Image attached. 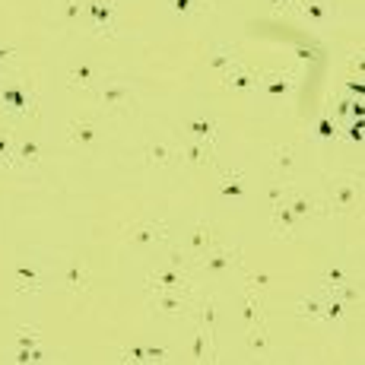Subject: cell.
<instances>
[{"label": "cell", "instance_id": "cell-31", "mask_svg": "<svg viewBox=\"0 0 365 365\" xmlns=\"http://www.w3.org/2000/svg\"><path fill=\"white\" fill-rule=\"evenodd\" d=\"M93 76H96V64H80V67H73V70H70V76H67V86H70V89H89V83H93Z\"/></svg>", "mask_w": 365, "mask_h": 365}, {"label": "cell", "instance_id": "cell-42", "mask_svg": "<svg viewBox=\"0 0 365 365\" xmlns=\"http://www.w3.org/2000/svg\"><path fill=\"white\" fill-rule=\"evenodd\" d=\"M346 93L353 96V99H362V96H365V86H362V80H359V76H353V80L346 83Z\"/></svg>", "mask_w": 365, "mask_h": 365}, {"label": "cell", "instance_id": "cell-9", "mask_svg": "<svg viewBox=\"0 0 365 365\" xmlns=\"http://www.w3.org/2000/svg\"><path fill=\"white\" fill-rule=\"evenodd\" d=\"M165 235H168V226L163 220H137L128 226V242L133 248H150L153 242H159Z\"/></svg>", "mask_w": 365, "mask_h": 365}, {"label": "cell", "instance_id": "cell-28", "mask_svg": "<svg viewBox=\"0 0 365 365\" xmlns=\"http://www.w3.org/2000/svg\"><path fill=\"white\" fill-rule=\"evenodd\" d=\"M216 130H220V121H216V118H191V121H187V133H191L194 140H207V143H213Z\"/></svg>", "mask_w": 365, "mask_h": 365}, {"label": "cell", "instance_id": "cell-5", "mask_svg": "<svg viewBox=\"0 0 365 365\" xmlns=\"http://www.w3.org/2000/svg\"><path fill=\"white\" fill-rule=\"evenodd\" d=\"M229 267H242V248H238V245H220V242H213L207 255H200L197 261L191 264V270L207 273V277H222Z\"/></svg>", "mask_w": 365, "mask_h": 365}, {"label": "cell", "instance_id": "cell-8", "mask_svg": "<svg viewBox=\"0 0 365 365\" xmlns=\"http://www.w3.org/2000/svg\"><path fill=\"white\" fill-rule=\"evenodd\" d=\"M61 279H64V289L70 296H86V292L93 289V270H89V264L80 261V257H70L64 264Z\"/></svg>", "mask_w": 365, "mask_h": 365}, {"label": "cell", "instance_id": "cell-13", "mask_svg": "<svg viewBox=\"0 0 365 365\" xmlns=\"http://www.w3.org/2000/svg\"><path fill=\"white\" fill-rule=\"evenodd\" d=\"M220 194L229 200H248L251 197V185L248 175L238 172V168H220Z\"/></svg>", "mask_w": 365, "mask_h": 365}, {"label": "cell", "instance_id": "cell-27", "mask_svg": "<svg viewBox=\"0 0 365 365\" xmlns=\"http://www.w3.org/2000/svg\"><path fill=\"white\" fill-rule=\"evenodd\" d=\"M312 137L318 140L321 146H331L336 137H340V121L331 115H321L318 121H314V128H312Z\"/></svg>", "mask_w": 365, "mask_h": 365}, {"label": "cell", "instance_id": "cell-2", "mask_svg": "<svg viewBox=\"0 0 365 365\" xmlns=\"http://www.w3.org/2000/svg\"><path fill=\"white\" fill-rule=\"evenodd\" d=\"M362 197V178L359 172H343V175H327L324 178V213L331 216H346L356 210Z\"/></svg>", "mask_w": 365, "mask_h": 365}, {"label": "cell", "instance_id": "cell-38", "mask_svg": "<svg viewBox=\"0 0 365 365\" xmlns=\"http://www.w3.org/2000/svg\"><path fill=\"white\" fill-rule=\"evenodd\" d=\"M48 356L41 353L38 346L35 349H29V353H26V349H16V356H13V362H19V365H29V362H45Z\"/></svg>", "mask_w": 365, "mask_h": 365}, {"label": "cell", "instance_id": "cell-3", "mask_svg": "<svg viewBox=\"0 0 365 365\" xmlns=\"http://www.w3.org/2000/svg\"><path fill=\"white\" fill-rule=\"evenodd\" d=\"M187 283V255L181 248L168 251V261L146 277L143 292H165V289H181Z\"/></svg>", "mask_w": 365, "mask_h": 365}, {"label": "cell", "instance_id": "cell-43", "mask_svg": "<svg viewBox=\"0 0 365 365\" xmlns=\"http://www.w3.org/2000/svg\"><path fill=\"white\" fill-rule=\"evenodd\" d=\"M349 102H353V96H343V99H336V115H340V118H349Z\"/></svg>", "mask_w": 365, "mask_h": 365}, {"label": "cell", "instance_id": "cell-17", "mask_svg": "<svg viewBox=\"0 0 365 365\" xmlns=\"http://www.w3.org/2000/svg\"><path fill=\"white\" fill-rule=\"evenodd\" d=\"M67 140L83 146V150H93V146L99 143V128H96V121H89V118H73V121L67 124Z\"/></svg>", "mask_w": 365, "mask_h": 365}, {"label": "cell", "instance_id": "cell-34", "mask_svg": "<svg viewBox=\"0 0 365 365\" xmlns=\"http://www.w3.org/2000/svg\"><path fill=\"white\" fill-rule=\"evenodd\" d=\"M13 150H16V140L10 130H0V168H13Z\"/></svg>", "mask_w": 365, "mask_h": 365}, {"label": "cell", "instance_id": "cell-35", "mask_svg": "<svg viewBox=\"0 0 365 365\" xmlns=\"http://www.w3.org/2000/svg\"><path fill=\"white\" fill-rule=\"evenodd\" d=\"M118 362H146V343H130L115 353Z\"/></svg>", "mask_w": 365, "mask_h": 365}, {"label": "cell", "instance_id": "cell-1", "mask_svg": "<svg viewBox=\"0 0 365 365\" xmlns=\"http://www.w3.org/2000/svg\"><path fill=\"white\" fill-rule=\"evenodd\" d=\"M0 118L6 124L38 118V96H35V86L29 80H19V76L0 80Z\"/></svg>", "mask_w": 365, "mask_h": 365}, {"label": "cell", "instance_id": "cell-36", "mask_svg": "<svg viewBox=\"0 0 365 365\" xmlns=\"http://www.w3.org/2000/svg\"><path fill=\"white\" fill-rule=\"evenodd\" d=\"M80 16H83V0H61V19L67 26L80 23Z\"/></svg>", "mask_w": 365, "mask_h": 365}, {"label": "cell", "instance_id": "cell-7", "mask_svg": "<svg viewBox=\"0 0 365 365\" xmlns=\"http://www.w3.org/2000/svg\"><path fill=\"white\" fill-rule=\"evenodd\" d=\"M296 83H299V70H273V73H261L257 89L264 96H270V99H286V96H292Z\"/></svg>", "mask_w": 365, "mask_h": 365}, {"label": "cell", "instance_id": "cell-40", "mask_svg": "<svg viewBox=\"0 0 365 365\" xmlns=\"http://www.w3.org/2000/svg\"><path fill=\"white\" fill-rule=\"evenodd\" d=\"M197 6H203L200 0H172V10H178L181 16H191V13L197 10Z\"/></svg>", "mask_w": 365, "mask_h": 365}, {"label": "cell", "instance_id": "cell-6", "mask_svg": "<svg viewBox=\"0 0 365 365\" xmlns=\"http://www.w3.org/2000/svg\"><path fill=\"white\" fill-rule=\"evenodd\" d=\"M89 13V23H93V32L102 35V38H115L118 35V19H115V10H118V0H83Z\"/></svg>", "mask_w": 365, "mask_h": 365}, {"label": "cell", "instance_id": "cell-21", "mask_svg": "<svg viewBox=\"0 0 365 365\" xmlns=\"http://www.w3.org/2000/svg\"><path fill=\"white\" fill-rule=\"evenodd\" d=\"M235 64H238V51H235V45L216 41L213 51H210V70H213V73H220V76H226Z\"/></svg>", "mask_w": 365, "mask_h": 365}, {"label": "cell", "instance_id": "cell-4", "mask_svg": "<svg viewBox=\"0 0 365 365\" xmlns=\"http://www.w3.org/2000/svg\"><path fill=\"white\" fill-rule=\"evenodd\" d=\"M146 302L156 314L163 318H181V314L194 312V302H197V292L191 289V283H185L181 289H165V292H146Z\"/></svg>", "mask_w": 365, "mask_h": 365}, {"label": "cell", "instance_id": "cell-39", "mask_svg": "<svg viewBox=\"0 0 365 365\" xmlns=\"http://www.w3.org/2000/svg\"><path fill=\"white\" fill-rule=\"evenodd\" d=\"M340 137L353 140V143H362V118H356L353 124H346V128H340Z\"/></svg>", "mask_w": 365, "mask_h": 365}, {"label": "cell", "instance_id": "cell-29", "mask_svg": "<svg viewBox=\"0 0 365 365\" xmlns=\"http://www.w3.org/2000/svg\"><path fill=\"white\" fill-rule=\"evenodd\" d=\"M245 343H248V349H251L255 356H267V353H270V336H267V324L248 327V336H245Z\"/></svg>", "mask_w": 365, "mask_h": 365}, {"label": "cell", "instance_id": "cell-20", "mask_svg": "<svg viewBox=\"0 0 365 365\" xmlns=\"http://www.w3.org/2000/svg\"><path fill=\"white\" fill-rule=\"evenodd\" d=\"M324 292V308H321V321L324 324H334V327H340V324H346V314H349V305L343 302L336 292L331 289H321Z\"/></svg>", "mask_w": 365, "mask_h": 365}, {"label": "cell", "instance_id": "cell-47", "mask_svg": "<svg viewBox=\"0 0 365 365\" xmlns=\"http://www.w3.org/2000/svg\"><path fill=\"white\" fill-rule=\"evenodd\" d=\"M16 58V48H0V61H13Z\"/></svg>", "mask_w": 365, "mask_h": 365}, {"label": "cell", "instance_id": "cell-30", "mask_svg": "<svg viewBox=\"0 0 365 365\" xmlns=\"http://www.w3.org/2000/svg\"><path fill=\"white\" fill-rule=\"evenodd\" d=\"M321 279H324V289H340L343 283H349V279H353V273H349L346 264H334V267H327Z\"/></svg>", "mask_w": 365, "mask_h": 365}, {"label": "cell", "instance_id": "cell-41", "mask_svg": "<svg viewBox=\"0 0 365 365\" xmlns=\"http://www.w3.org/2000/svg\"><path fill=\"white\" fill-rule=\"evenodd\" d=\"M168 356L165 346H146V362H168Z\"/></svg>", "mask_w": 365, "mask_h": 365}, {"label": "cell", "instance_id": "cell-23", "mask_svg": "<svg viewBox=\"0 0 365 365\" xmlns=\"http://www.w3.org/2000/svg\"><path fill=\"white\" fill-rule=\"evenodd\" d=\"M96 96H99V102H102L108 111H121V108H128V105L133 102L130 89L124 86V83H111V86H102Z\"/></svg>", "mask_w": 365, "mask_h": 365}, {"label": "cell", "instance_id": "cell-14", "mask_svg": "<svg viewBox=\"0 0 365 365\" xmlns=\"http://www.w3.org/2000/svg\"><path fill=\"white\" fill-rule=\"evenodd\" d=\"M257 80H261V73H257V70H248V67L235 64V67L220 80V86H222V89H232V93H238V96H245V93H255V89H257Z\"/></svg>", "mask_w": 365, "mask_h": 365}, {"label": "cell", "instance_id": "cell-24", "mask_svg": "<svg viewBox=\"0 0 365 365\" xmlns=\"http://www.w3.org/2000/svg\"><path fill=\"white\" fill-rule=\"evenodd\" d=\"M41 163V143L32 137H23L13 150V168H32Z\"/></svg>", "mask_w": 365, "mask_h": 365}, {"label": "cell", "instance_id": "cell-18", "mask_svg": "<svg viewBox=\"0 0 365 365\" xmlns=\"http://www.w3.org/2000/svg\"><path fill=\"white\" fill-rule=\"evenodd\" d=\"M181 159H185L191 168H203V165H213L216 156H213V143H207V140H187L185 146H181Z\"/></svg>", "mask_w": 365, "mask_h": 365}, {"label": "cell", "instance_id": "cell-44", "mask_svg": "<svg viewBox=\"0 0 365 365\" xmlns=\"http://www.w3.org/2000/svg\"><path fill=\"white\" fill-rule=\"evenodd\" d=\"M270 4V10L273 13H286V10H292V0H267Z\"/></svg>", "mask_w": 365, "mask_h": 365}, {"label": "cell", "instance_id": "cell-22", "mask_svg": "<svg viewBox=\"0 0 365 365\" xmlns=\"http://www.w3.org/2000/svg\"><path fill=\"white\" fill-rule=\"evenodd\" d=\"M286 203H289V210L296 213V220H314V216H321L324 213V207H321L314 197H308V194H296L289 187V194H286Z\"/></svg>", "mask_w": 365, "mask_h": 365}, {"label": "cell", "instance_id": "cell-11", "mask_svg": "<svg viewBox=\"0 0 365 365\" xmlns=\"http://www.w3.org/2000/svg\"><path fill=\"white\" fill-rule=\"evenodd\" d=\"M270 165H273V178L289 181L299 172V153L292 143H279L270 150Z\"/></svg>", "mask_w": 365, "mask_h": 365}, {"label": "cell", "instance_id": "cell-32", "mask_svg": "<svg viewBox=\"0 0 365 365\" xmlns=\"http://www.w3.org/2000/svg\"><path fill=\"white\" fill-rule=\"evenodd\" d=\"M321 308H324V292L312 296V299H302L296 305V314L299 318H308V321H321Z\"/></svg>", "mask_w": 365, "mask_h": 365}, {"label": "cell", "instance_id": "cell-33", "mask_svg": "<svg viewBox=\"0 0 365 365\" xmlns=\"http://www.w3.org/2000/svg\"><path fill=\"white\" fill-rule=\"evenodd\" d=\"M38 340H41L38 327H35V324H23V327H19V334H16V349H26V353H29V349L38 346Z\"/></svg>", "mask_w": 365, "mask_h": 365}, {"label": "cell", "instance_id": "cell-46", "mask_svg": "<svg viewBox=\"0 0 365 365\" xmlns=\"http://www.w3.org/2000/svg\"><path fill=\"white\" fill-rule=\"evenodd\" d=\"M349 70H353V73L362 80V54H359V51H356V54H353V61H349Z\"/></svg>", "mask_w": 365, "mask_h": 365}, {"label": "cell", "instance_id": "cell-45", "mask_svg": "<svg viewBox=\"0 0 365 365\" xmlns=\"http://www.w3.org/2000/svg\"><path fill=\"white\" fill-rule=\"evenodd\" d=\"M296 58H299V61H308V64H312V61L318 58V54H314L312 48H305V45H302V48H296Z\"/></svg>", "mask_w": 365, "mask_h": 365}, {"label": "cell", "instance_id": "cell-15", "mask_svg": "<svg viewBox=\"0 0 365 365\" xmlns=\"http://www.w3.org/2000/svg\"><path fill=\"white\" fill-rule=\"evenodd\" d=\"M13 277H16V292H26V296H35L41 289V283H45V270L35 267L32 261H19Z\"/></svg>", "mask_w": 365, "mask_h": 365}, {"label": "cell", "instance_id": "cell-25", "mask_svg": "<svg viewBox=\"0 0 365 365\" xmlns=\"http://www.w3.org/2000/svg\"><path fill=\"white\" fill-rule=\"evenodd\" d=\"M197 324L207 331L210 336H216V327H220V305H216V299L213 296H197Z\"/></svg>", "mask_w": 365, "mask_h": 365}, {"label": "cell", "instance_id": "cell-12", "mask_svg": "<svg viewBox=\"0 0 365 365\" xmlns=\"http://www.w3.org/2000/svg\"><path fill=\"white\" fill-rule=\"evenodd\" d=\"M292 10H299L314 26H331L340 16V10H336L331 0H292Z\"/></svg>", "mask_w": 365, "mask_h": 365}, {"label": "cell", "instance_id": "cell-10", "mask_svg": "<svg viewBox=\"0 0 365 365\" xmlns=\"http://www.w3.org/2000/svg\"><path fill=\"white\" fill-rule=\"evenodd\" d=\"M213 242H216V235H213V226H210V220H197V222H194V229L187 232L185 245H181V251H185L187 261L194 264L200 255H207Z\"/></svg>", "mask_w": 365, "mask_h": 365}, {"label": "cell", "instance_id": "cell-26", "mask_svg": "<svg viewBox=\"0 0 365 365\" xmlns=\"http://www.w3.org/2000/svg\"><path fill=\"white\" fill-rule=\"evenodd\" d=\"M242 321H245V327H261V324H264V308H261V299L255 296V289H251V286H245Z\"/></svg>", "mask_w": 365, "mask_h": 365}, {"label": "cell", "instance_id": "cell-19", "mask_svg": "<svg viewBox=\"0 0 365 365\" xmlns=\"http://www.w3.org/2000/svg\"><path fill=\"white\" fill-rule=\"evenodd\" d=\"M178 159H181V150L172 143H165V140L146 146V165L150 168H168V165L178 163Z\"/></svg>", "mask_w": 365, "mask_h": 365}, {"label": "cell", "instance_id": "cell-16", "mask_svg": "<svg viewBox=\"0 0 365 365\" xmlns=\"http://www.w3.org/2000/svg\"><path fill=\"white\" fill-rule=\"evenodd\" d=\"M270 220H273V229H277V238H283V242H292V238H296L299 220H296V213L289 210V203H286V200L273 203V207H270Z\"/></svg>", "mask_w": 365, "mask_h": 365}, {"label": "cell", "instance_id": "cell-37", "mask_svg": "<svg viewBox=\"0 0 365 365\" xmlns=\"http://www.w3.org/2000/svg\"><path fill=\"white\" fill-rule=\"evenodd\" d=\"M286 194H289V185L286 181H279V178H273L270 185H267V203H279V200H286Z\"/></svg>", "mask_w": 365, "mask_h": 365}]
</instances>
